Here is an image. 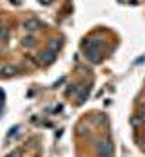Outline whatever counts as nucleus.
Instances as JSON below:
<instances>
[{"label": "nucleus", "mask_w": 145, "mask_h": 157, "mask_svg": "<svg viewBox=\"0 0 145 157\" xmlns=\"http://www.w3.org/2000/svg\"><path fill=\"white\" fill-rule=\"evenodd\" d=\"M98 155L100 157H113V143L109 141H102L98 144Z\"/></svg>", "instance_id": "obj_1"}, {"label": "nucleus", "mask_w": 145, "mask_h": 157, "mask_svg": "<svg viewBox=\"0 0 145 157\" xmlns=\"http://www.w3.org/2000/svg\"><path fill=\"white\" fill-rule=\"evenodd\" d=\"M83 49H85V51H98V49H100V40H98V38H89V40L85 42Z\"/></svg>", "instance_id": "obj_2"}, {"label": "nucleus", "mask_w": 145, "mask_h": 157, "mask_svg": "<svg viewBox=\"0 0 145 157\" xmlns=\"http://www.w3.org/2000/svg\"><path fill=\"white\" fill-rule=\"evenodd\" d=\"M38 58H40V63H46V65H47V63L54 62V52H49V51L47 52H42Z\"/></svg>", "instance_id": "obj_3"}, {"label": "nucleus", "mask_w": 145, "mask_h": 157, "mask_svg": "<svg viewBox=\"0 0 145 157\" xmlns=\"http://www.w3.org/2000/svg\"><path fill=\"white\" fill-rule=\"evenodd\" d=\"M24 27H26L27 31H36V29L40 27V22H38V20H34V18H31V20H27V22L24 24Z\"/></svg>", "instance_id": "obj_4"}, {"label": "nucleus", "mask_w": 145, "mask_h": 157, "mask_svg": "<svg viewBox=\"0 0 145 157\" xmlns=\"http://www.w3.org/2000/svg\"><path fill=\"white\" fill-rule=\"evenodd\" d=\"M85 54H87L89 62H93V63L100 62V51H85Z\"/></svg>", "instance_id": "obj_5"}, {"label": "nucleus", "mask_w": 145, "mask_h": 157, "mask_svg": "<svg viewBox=\"0 0 145 157\" xmlns=\"http://www.w3.org/2000/svg\"><path fill=\"white\" fill-rule=\"evenodd\" d=\"M47 49H49V52H54V54H56V51L60 49V42H58V40H53V42H49Z\"/></svg>", "instance_id": "obj_6"}, {"label": "nucleus", "mask_w": 145, "mask_h": 157, "mask_svg": "<svg viewBox=\"0 0 145 157\" xmlns=\"http://www.w3.org/2000/svg\"><path fill=\"white\" fill-rule=\"evenodd\" d=\"M22 44H24L26 47H34V38H33V36H26V38L22 40Z\"/></svg>", "instance_id": "obj_7"}, {"label": "nucleus", "mask_w": 145, "mask_h": 157, "mask_svg": "<svg viewBox=\"0 0 145 157\" xmlns=\"http://www.w3.org/2000/svg\"><path fill=\"white\" fill-rule=\"evenodd\" d=\"M13 72H15V69H13V67H4V69L0 71V76H11Z\"/></svg>", "instance_id": "obj_8"}, {"label": "nucleus", "mask_w": 145, "mask_h": 157, "mask_svg": "<svg viewBox=\"0 0 145 157\" xmlns=\"http://www.w3.org/2000/svg\"><path fill=\"white\" fill-rule=\"evenodd\" d=\"M9 157H22V152L20 150H15L13 154H9Z\"/></svg>", "instance_id": "obj_9"}, {"label": "nucleus", "mask_w": 145, "mask_h": 157, "mask_svg": "<svg viewBox=\"0 0 145 157\" xmlns=\"http://www.w3.org/2000/svg\"><path fill=\"white\" fill-rule=\"evenodd\" d=\"M40 2H42V4H49V2H51V0H40Z\"/></svg>", "instance_id": "obj_10"}]
</instances>
